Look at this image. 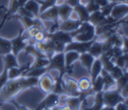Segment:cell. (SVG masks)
Segmentation results:
<instances>
[{"mask_svg": "<svg viewBox=\"0 0 128 110\" xmlns=\"http://www.w3.org/2000/svg\"><path fill=\"white\" fill-rule=\"evenodd\" d=\"M38 78L28 76H21L14 80H9L0 90V106L4 102H8L24 90L38 86Z\"/></svg>", "mask_w": 128, "mask_h": 110, "instance_id": "1", "label": "cell"}, {"mask_svg": "<svg viewBox=\"0 0 128 110\" xmlns=\"http://www.w3.org/2000/svg\"><path fill=\"white\" fill-rule=\"evenodd\" d=\"M47 72L52 69H56L59 72L58 78L63 79L66 73V63H64V52H58L55 53L49 59V64L46 67Z\"/></svg>", "mask_w": 128, "mask_h": 110, "instance_id": "2", "label": "cell"}, {"mask_svg": "<svg viewBox=\"0 0 128 110\" xmlns=\"http://www.w3.org/2000/svg\"><path fill=\"white\" fill-rule=\"evenodd\" d=\"M12 53L18 56L22 50H24L28 44V36L24 29H21L15 38L12 39Z\"/></svg>", "mask_w": 128, "mask_h": 110, "instance_id": "3", "label": "cell"}, {"mask_svg": "<svg viewBox=\"0 0 128 110\" xmlns=\"http://www.w3.org/2000/svg\"><path fill=\"white\" fill-rule=\"evenodd\" d=\"M38 18L41 19L42 21L44 20H50L53 21L54 24L52 26L51 30H48L50 32H53L55 30H57L58 29L59 25V16H58V5H54V6L51 7V8L47 9L44 11H43L42 13L39 14Z\"/></svg>", "mask_w": 128, "mask_h": 110, "instance_id": "4", "label": "cell"}, {"mask_svg": "<svg viewBox=\"0 0 128 110\" xmlns=\"http://www.w3.org/2000/svg\"><path fill=\"white\" fill-rule=\"evenodd\" d=\"M104 103L106 106L115 108L120 102H125V97L121 95V92L118 89L106 90L103 93Z\"/></svg>", "mask_w": 128, "mask_h": 110, "instance_id": "5", "label": "cell"}, {"mask_svg": "<svg viewBox=\"0 0 128 110\" xmlns=\"http://www.w3.org/2000/svg\"><path fill=\"white\" fill-rule=\"evenodd\" d=\"M97 40V36L94 39L91 41H88V42H78V41H74L71 42L70 44L66 45V48H64V51H76L79 54L84 53V52H88L90 47L92 46V44Z\"/></svg>", "mask_w": 128, "mask_h": 110, "instance_id": "6", "label": "cell"}, {"mask_svg": "<svg viewBox=\"0 0 128 110\" xmlns=\"http://www.w3.org/2000/svg\"><path fill=\"white\" fill-rule=\"evenodd\" d=\"M46 38L51 39L55 43H61L64 44H68L73 41L72 37L71 36L70 32L62 31L60 30H57L53 32L47 31L46 32Z\"/></svg>", "mask_w": 128, "mask_h": 110, "instance_id": "7", "label": "cell"}, {"mask_svg": "<svg viewBox=\"0 0 128 110\" xmlns=\"http://www.w3.org/2000/svg\"><path fill=\"white\" fill-rule=\"evenodd\" d=\"M59 100H60V95H57L53 92H51V93L46 95V98L44 100H42L38 104L35 110H44L47 109H51L54 106L58 105Z\"/></svg>", "mask_w": 128, "mask_h": 110, "instance_id": "8", "label": "cell"}, {"mask_svg": "<svg viewBox=\"0 0 128 110\" xmlns=\"http://www.w3.org/2000/svg\"><path fill=\"white\" fill-rule=\"evenodd\" d=\"M54 83H55V80L52 78V76L47 72L44 73L43 75H41L38 78V86L39 89L41 92L46 95L52 92L54 87Z\"/></svg>", "mask_w": 128, "mask_h": 110, "instance_id": "9", "label": "cell"}, {"mask_svg": "<svg viewBox=\"0 0 128 110\" xmlns=\"http://www.w3.org/2000/svg\"><path fill=\"white\" fill-rule=\"evenodd\" d=\"M63 86L64 88V95L66 96H78L79 89L78 81L72 77H66L63 79Z\"/></svg>", "mask_w": 128, "mask_h": 110, "instance_id": "10", "label": "cell"}, {"mask_svg": "<svg viewBox=\"0 0 128 110\" xmlns=\"http://www.w3.org/2000/svg\"><path fill=\"white\" fill-rule=\"evenodd\" d=\"M128 15V5L126 3H117L113 7L112 10L111 12V17H112L117 21H120L126 17Z\"/></svg>", "mask_w": 128, "mask_h": 110, "instance_id": "11", "label": "cell"}, {"mask_svg": "<svg viewBox=\"0 0 128 110\" xmlns=\"http://www.w3.org/2000/svg\"><path fill=\"white\" fill-rule=\"evenodd\" d=\"M82 22L79 21L78 19H72L69 18L67 20L62 21L58 25V29L62 31L66 32H72L74 30H76L81 25Z\"/></svg>", "mask_w": 128, "mask_h": 110, "instance_id": "12", "label": "cell"}, {"mask_svg": "<svg viewBox=\"0 0 128 110\" xmlns=\"http://www.w3.org/2000/svg\"><path fill=\"white\" fill-rule=\"evenodd\" d=\"M79 55H80L79 53L76 51H72V50L64 52V63H66L68 74L72 73V64L74 62L78 60Z\"/></svg>", "mask_w": 128, "mask_h": 110, "instance_id": "13", "label": "cell"}, {"mask_svg": "<svg viewBox=\"0 0 128 110\" xmlns=\"http://www.w3.org/2000/svg\"><path fill=\"white\" fill-rule=\"evenodd\" d=\"M30 64L27 63L24 66H19V67H13L8 69V78L9 80H14L18 77L24 76V74L26 71L30 68Z\"/></svg>", "mask_w": 128, "mask_h": 110, "instance_id": "14", "label": "cell"}, {"mask_svg": "<svg viewBox=\"0 0 128 110\" xmlns=\"http://www.w3.org/2000/svg\"><path fill=\"white\" fill-rule=\"evenodd\" d=\"M58 105H67L74 110H79L81 105H82V102L80 101L78 96H67L64 100L60 99Z\"/></svg>", "mask_w": 128, "mask_h": 110, "instance_id": "15", "label": "cell"}, {"mask_svg": "<svg viewBox=\"0 0 128 110\" xmlns=\"http://www.w3.org/2000/svg\"><path fill=\"white\" fill-rule=\"evenodd\" d=\"M58 16L59 19L62 21L67 20V19L71 18V15L73 13V7L70 6L66 3H63L61 4L58 5Z\"/></svg>", "mask_w": 128, "mask_h": 110, "instance_id": "16", "label": "cell"}, {"mask_svg": "<svg viewBox=\"0 0 128 110\" xmlns=\"http://www.w3.org/2000/svg\"><path fill=\"white\" fill-rule=\"evenodd\" d=\"M73 11L78 15V19L82 23L89 21L90 13L88 12L86 5L82 4V3H78L73 8Z\"/></svg>", "mask_w": 128, "mask_h": 110, "instance_id": "17", "label": "cell"}, {"mask_svg": "<svg viewBox=\"0 0 128 110\" xmlns=\"http://www.w3.org/2000/svg\"><path fill=\"white\" fill-rule=\"evenodd\" d=\"M78 60H80L82 65L87 69L88 73H91V69H92V66L93 64L95 58L89 53V52H84L79 55V58Z\"/></svg>", "mask_w": 128, "mask_h": 110, "instance_id": "18", "label": "cell"}, {"mask_svg": "<svg viewBox=\"0 0 128 110\" xmlns=\"http://www.w3.org/2000/svg\"><path fill=\"white\" fill-rule=\"evenodd\" d=\"M42 3V0H38V1H37V0H28L26 4L24 5V7L30 12H32L36 17H38L39 9H40V5Z\"/></svg>", "mask_w": 128, "mask_h": 110, "instance_id": "19", "label": "cell"}, {"mask_svg": "<svg viewBox=\"0 0 128 110\" xmlns=\"http://www.w3.org/2000/svg\"><path fill=\"white\" fill-rule=\"evenodd\" d=\"M100 75L102 76L103 81H104V91H106L111 87L116 85V80L112 76L109 72L106 71L103 68L101 70V73H100Z\"/></svg>", "mask_w": 128, "mask_h": 110, "instance_id": "20", "label": "cell"}, {"mask_svg": "<svg viewBox=\"0 0 128 110\" xmlns=\"http://www.w3.org/2000/svg\"><path fill=\"white\" fill-rule=\"evenodd\" d=\"M102 63L101 61H100V58H95L94 62H93V64L92 66V69H91V80H92V83L94 82V81L97 79V77L100 75L102 70Z\"/></svg>", "mask_w": 128, "mask_h": 110, "instance_id": "21", "label": "cell"}, {"mask_svg": "<svg viewBox=\"0 0 128 110\" xmlns=\"http://www.w3.org/2000/svg\"><path fill=\"white\" fill-rule=\"evenodd\" d=\"M4 59V65L5 68H13V67H19L18 62L17 56L15 55H13L12 53H9L4 55V56H2Z\"/></svg>", "mask_w": 128, "mask_h": 110, "instance_id": "22", "label": "cell"}, {"mask_svg": "<svg viewBox=\"0 0 128 110\" xmlns=\"http://www.w3.org/2000/svg\"><path fill=\"white\" fill-rule=\"evenodd\" d=\"M102 48H103V44L101 41L96 40L92 44V46L90 47L88 52H89L94 58H100V56L103 53Z\"/></svg>", "mask_w": 128, "mask_h": 110, "instance_id": "23", "label": "cell"}, {"mask_svg": "<svg viewBox=\"0 0 128 110\" xmlns=\"http://www.w3.org/2000/svg\"><path fill=\"white\" fill-rule=\"evenodd\" d=\"M12 53V41L0 37V56Z\"/></svg>", "mask_w": 128, "mask_h": 110, "instance_id": "24", "label": "cell"}, {"mask_svg": "<svg viewBox=\"0 0 128 110\" xmlns=\"http://www.w3.org/2000/svg\"><path fill=\"white\" fill-rule=\"evenodd\" d=\"M26 55H32L34 57H47V55L46 54H44L42 51L38 50L37 47L35 46V44H28L27 46L24 49ZM48 58V57H47Z\"/></svg>", "mask_w": 128, "mask_h": 110, "instance_id": "25", "label": "cell"}, {"mask_svg": "<svg viewBox=\"0 0 128 110\" xmlns=\"http://www.w3.org/2000/svg\"><path fill=\"white\" fill-rule=\"evenodd\" d=\"M104 18H106V17L103 15L102 12L100 10H97V11H94L90 14L89 21L88 22L91 23L92 25H94L95 27H97L104 21Z\"/></svg>", "mask_w": 128, "mask_h": 110, "instance_id": "26", "label": "cell"}, {"mask_svg": "<svg viewBox=\"0 0 128 110\" xmlns=\"http://www.w3.org/2000/svg\"><path fill=\"white\" fill-rule=\"evenodd\" d=\"M95 37H96L95 30H92V31L84 32V33H81L73 37V40L78 41V42H88V41H91L92 39H94Z\"/></svg>", "mask_w": 128, "mask_h": 110, "instance_id": "27", "label": "cell"}, {"mask_svg": "<svg viewBox=\"0 0 128 110\" xmlns=\"http://www.w3.org/2000/svg\"><path fill=\"white\" fill-rule=\"evenodd\" d=\"M49 64V58L47 57H35V61L32 64L30 65L28 69L38 68H46Z\"/></svg>", "mask_w": 128, "mask_h": 110, "instance_id": "28", "label": "cell"}, {"mask_svg": "<svg viewBox=\"0 0 128 110\" xmlns=\"http://www.w3.org/2000/svg\"><path fill=\"white\" fill-rule=\"evenodd\" d=\"M46 72H47L46 68H32V69H27L26 73L24 74V76L39 78L41 75H43Z\"/></svg>", "mask_w": 128, "mask_h": 110, "instance_id": "29", "label": "cell"}, {"mask_svg": "<svg viewBox=\"0 0 128 110\" xmlns=\"http://www.w3.org/2000/svg\"><path fill=\"white\" fill-rule=\"evenodd\" d=\"M100 61H101V63H102V67L104 69H106V71L110 72L112 69V68L114 67V62L112 61V59L110 58L109 56H107V55H106V54L103 53L100 56Z\"/></svg>", "mask_w": 128, "mask_h": 110, "instance_id": "30", "label": "cell"}, {"mask_svg": "<svg viewBox=\"0 0 128 110\" xmlns=\"http://www.w3.org/2000/svg\"><path fill=\"white\" fill-rule=\"evenodd\" d=\"M127 83H128V70H124L121 76L116 80L117 89L121 92V90L126 86Z\"/></svg>", "mask_w": 128, "mask_h": 110, "instance_id": "31", "label": "cell"}, {"mask_svg": "<svg viewBox=\"0 0 128 110\" xmlns=\"http://www.w3.org/2000/svg\"><path fill=\"white\" fill-rule=\"evenodd\" d=\"M78 84L79 91H86V90L92 88V86L91 78H88V77H83L79 79L78 81Z\"/></svg>", "mask_w": 128, "mask_h": 110, "instance_id": "32", "label": "cell"}, {"mask_svg": "<svg viewBox=\"0 0 128 110\" xmlns=\"http://www.w3.org/2000/svg\"><path fill=\"white\" fill-rule=\"evenodd\" d=\"M92 91L94 92V94L104 91V81H103V78L100 75L97 77V79L92 83Z\"/></svg>", "mask_w": 128, "mask_h": 110, "instance_id": "33", "label": "cell"}, {"mask_svg": "<svg viewBox=\"0 0 128 110\" xmlns=\"http://www.w3.org/2000/svg\"><path fill=\"white\" fill-rule=\"evenodd\" d=\"M19 8H20V5H19L18 0H10V6H9V8L7 9V10H6V13L9 15L10 18L13 15L18 13V10Z\"/></svg>", "mask_w": 128, "mask_h": 110, "instance_id": "34", "label": "cell"}, {"mask_svg": "<svg viewBox=\"0 0 128 110\" xmlns=\"http://www.w3.org/2000/svg\"><path fill=\"white\" fill-rule=\"evenodd\" d=\"M118 2L120 1H116V0H115V1L109 2L106 6L101 7V8H100V11L102 12L103 15H104V17H108V16L111 15V12H112V10L113 7H114L115 5L118 3Z\"/></svg>", "mask_w": 128, "mask_h": 110, "instance_id": "35", "label": "cell"}, {"mask_svg": "<svg viewBox=\"0 0 128 110\" xmlns=\"http://www.w3.org/2000/svg\"><path fill=\"white\" fill-rule=\"evenodd\" d=\"M58 0H44L43 3L40 5V9H39V14L42 13L43 11H44L47 9L51 8V7L57 5Z\"/></svg>", "mask_w": 128, "mask_h": 110, "instance_id": "36", "label": "cell"}, {"mask_svg": "<svg viewBox=\"0 0 128 110\" xmlns=\"http://www.w3.org/2000/svg\"><path fill=\"white\" fill-rule=\"evenodd\" d=\"M112 42L113 46H117V47H121L123 45V39H122V36H120L118 33H114L113 35H112L110 37Z\"/></svg>", "mask_w": 128, "mask_h": 110, "instance_id": "37", "label": "cell"}, {"mask_svg": "<svg viewBox=\"0 0 128 110\" xmlns=\"http://www.w3.org/2000/svg\"><path fill=\"white\" fill-rule=\"evenodd\" d=\"M9 81L8 78V68L4 67L3 72L0 74V90L3 88L4 86L6 84V82Z\"/></svg>", "mask_w": 128, "mask_h": 110, "instance_id": "38", "label": "cell"}, {"mask_svg": "<svg viewBox=\"0 0 128 110\" xmlns=\"http://www.w3.org/2000/svg\"><path fill=\"white\" fill-rule=\"evenodd\" d=\"M86 7L90 14L92 13V12H94V11H97V10H100V6L98 4V3H97L95 0L91 1V2H88V3L86 4Z\"/></svg>", "mask_w": 128, "mask_h": 110, "instance_id": "39", "label": "cell"}, {"mask_svg": "<svg viewBox=\"0 0 128 110\" xmlns=\"http://www.w3.org/2000/svg\"><path fill=\"white\" fill-rule=\"evenodd\" d=\"M123 72H124V69H122V68H120V67L114 65V67L112 68V69L109 73L111 74V75L115 79V80H117V79H118L120 76H121Z\"/></svg>", "mask_w": 128, "mask_h": 110, "instance_id": "40", "label": "cell"}, {"mask_svg": "<svg viewBox=\"0 0 128 110\" xmlns=\"http://www.w3.org/2000/svg\"><path fill=\"white\" fill-rule=\"evenodd\" d=\"M113 62L116 64V66L120 67L122 69H124V68H125V58H124V55H120V56L117 57L116 59H114Z\"/></svg>", "mask_w": 128, "mask_h": 110, "instance_id": "41", "label": "cell"}, {"mask_svg": "<svg viewBox=\"0 0 128 110\" xmlns=\"http://www.w3.org/2000/svg\"><path fill=\"white\" fill-rule=\"evenodd\" d=\"M8 102H10V103H12V105L15 106V108L17 109V110H30V109H28V108H26V106L21 105V104L18 103V102L15 101V99H14V98L12 99V100H10Z\"/></svg>", "mask_w": 128, "mask_h": 110, "instance_id": "42", "label": "cell"}, {"mask_svg": "<svg viewBox=\"0 0 128 110\" xmlns=\"http://www.w3.org/2000/svg\"><path fill=\"white\" fill-rule=\"evenodd\" d=\"M123 39V45H122V50L124 53H128V37L126 36H122Z\"/></svg>", "mask_w": 128, "mask_h": 110, "instance_id": "43", "label": "cell"}, {"mask_svg": "<svg viewBox=\"0 0 128 110\" xmlns=\"http://www.w3.org/2000/svg\"><path fill=\"white\" fill-rule=\"evenodd\" d=\"M64 3H66L67 4H69L70 6L74 8L76 5L80 3V0H64Z\"/></svg>", "mask_w": 128, "mask_h": 110, "instance_id": "44", "label": "cell"}, {"mask_svg": "<svg viewBox=\"0 0 128 110\" xmlns=\"http://www.w3.org/2000/svg\"><path fill=\"white\" fill-rule=\"evenodd\" d=\"M127 105L125 103V102H120L118 105L116 106V110H127Z\"/></svg>", "mask_w": 128, "mask_h": 110, "instance_id": "45", "label": "cell"}, {"mask_svg": "<svg viewBox=\"0 0 128 110\" xmlns=\"http://www.w3.org/2000/svg\"><path fill=\"white\" fill-rule=\"evenodd\" d=\"M95 1L98 3V4L100 6V8H101V7L106 6L109 2H111V1H108V0H95Z\"/></svg>", "mask_w": 128, "mask_h": 110, "instance_id": "46", "label": "cell"}, {"mask_svg": "<svg viewBox=\"0 0 128 110\" xmlns=\"http://www.w3.org/2000/svg\"><path fill=\"white\" fill-rule=\"evenodd\" d=\"M7 19H10V17H9L8 14H7L6 12H5V14L4 15V17H3V19H2V22H1V23H0V30H1L2 27L4 26V23L6 22Z\"/></svg>", "mask_w": 128, "mask_h": 110, "instance_id": "47", "label": "cell"}, {"mask_svg": "<svg viewBox=\"0 0 128 110\" xmlns=\"http://www.w3.org/2000/svg\"><path fill=\"white\" fill-rule=\"evenodd\" d=\"M121 95H123L124 97L128 96V83L126 84V86L121 90Z\"/></svg>", "mask_w": 128, "mask_h": 110, "instance_id": "48", "label": "cell"}, {"mask_svg": "<svg viewBox=\"0 0 128 110\" xmlns=\"http://www.w3.org/2000/svg\"><path fill=\"white\" fill-rule=\"evenodd\" d=\"M27 1H28V0H18V3H19V5H20V7L24 6V5L26 3Z\"/></svg>", "mask_w": 128, "mask_h": 110, "instance_id": "49", "label": "cell"}, {"mask_svg": "<svg viewBox=\"0 0 128 110\" xmlns=\"http://www.w3.org/2000/svg\"><path fill=\"white\" fill-rule=\"evenodd\" d=\"M101 110H116L115 108L113 107H109V106H106V107H103Z\"/></svg>", "mask_w": 128, "mask_h": 110, "instance_id": "50", "label": "cell"}, {"mask_svg": "<svg viewBox=\"0 0 128 110\" xmlns=\"http://www.w3.org/2000/svg\"><path fill=\"white\" fill-rule=\"evenodd\" d=\"M61 107H62V110H74L67 105H63V106H61Z\"/></svg>", "mask_w": 128, "mask_h": 110, "instance_id": "51", "label": "cell"}, {"mask_svg": "<svg viewBox=\"0 0 128 110\" xmlns=\"http://www.w3.org/2000/svg\"><path fill=\"white\" fill-rule=\"evenodd\" d=\"M51 110H62V107L60 105H56L53 108H52Z\"/></svg>", "mask_w": 128, "mask_h": 110, "instance_id": "52", "label": "cell"}, {"mask_svg": "<svg viewBox=\"0 0 128 110\" xmlns=\"http://www.w3.org/2000/svg\"><path fill=\"white\" fill-rule=\"evenodd\" d=\"M91 1H93V0H80V3L86 5V3H88V2H91Z\"/></svg>", "mask_w": 128, "mask_h": 110, "instance_id": "53", "label": "cell"}, {"mask_svg": "<svg viewBox=\"0 0 128 110\" xmlns=\"http://www.w3.org/2000/svg\"><path fill=\"white\" fill-rule=\"evenodd\" d=\"M126 3H127V5H128V0H126ZM126 23H128V15H127V17H126Z\"/></svg>", "mask_w": 128, "mask_h": 110, "instance_id": "54", "label": "cell"}, {"mask_svg": "<svg viewBox=\"0 0 128 110\" xmlns=\"http://www.w3.org/2000/svg\"><path fill=\"white\" fill-rule=\"evenodd\" d=\"M108 1H115V0H108ZM117 1V0H116Z\"/></svg>", "mask_w": 128, "mask_h": 110, "instance_id": "55", "label": "cell"}, {"mask_svg": "<svg viewBox=\"0 0 128 110\" xmlns=\"http://www.w3.org/2000/svg\"><path fill=\"white\" fill-rule=\"evenodd\" d=\"M44 110H51V109H44Z\"/></svg>", "mask_w": 128, "mask_h": 110, "instance_id": "56", "label": "cell"}, {"mask_svg": "<svg viewBox=\"0 0 128 110\" xmlns=\"http://www.w3.org/2000/svg\"><path fill=\"white\" fill-rule=\"evenodd\" d=\"M117 1H122V0H117Z\"/></svg>", "mask_w": 128, "mask_h": 110, "instance_id": "57", "label": "cell"}, {"mask_svg": "<svg viewBox=\"0 0 128 110\" xmlns=\"http://www.w3.org/2000/svg\"><path fill=\"white\" fill-rule=\"evenodd\" d=\"M37 1H38V0H37Z\"/></svg>", "mask_w": 128, "mask_h": 110, "instance_id": "58", "label": "cell"}]
</instances>
